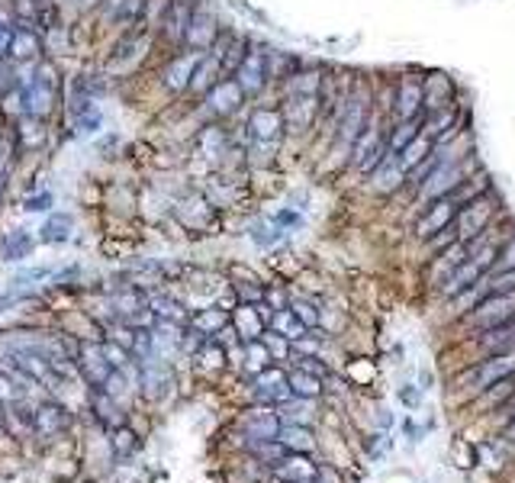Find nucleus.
I'll return each mask as SVG.
<instances>
[{
	"mask_svg": "<svg viewBox=\"0 0 515 483\" xmlns=\"http://www.w3.org/2000/svg\"><path fill=\"white\" fill-rule=\"evenodd\" d=\"M136 436H132V432L129 429H116V436H113V448H116V455H129V451L136 448Z\"/></svg>",
	"mask_w": 515,
	"mask_h": 483,
	"instance_id": "79ce46f5",
	"label": "nucleus"
},
{
	"mask_svg": "<svg viewBox=\"0 0 515 483\" xmlns=\"http://www.w3.org/2000/svg\"><path fill=\"white\" fill-rule=\"evenodd\" d=\"M432 152H435V142L426 136V132H422V136L415 139V142H409L406 149L400 152V164H403V168H406V174H409V171H413L415 164L426 162V158L432 155Z\"/></svg>",
	"mask_w": 515,
	"mask_h": 483,
	"instance_id": "7c9ffc66",
	"label": "nucleus"
},
{
	"mask_svg": "<svg viewBox=\"0 0 515 483\" xmlns=\"http://www.w3.org/2000/svg\"><path fill=\"white\" fill-rule=\"evenodd\" d=\"M300 483H319V480H316V477H310V480H300Z\"/></svg>",
	"mask_w": 515,
	"mask_h": 483,
	"instance_id": "de8ad7c7",
	"label": "nucleus"
},
{
	"mask_svg": "<svg viewBox=\"0 0 515 483\" xmlns=\"http://www.w3.org/2000/svg\"><path fill=\"white\" fill-rule=\"evenodd\" d=\"M100 123H103V116H100V110H88V113H81L78 116V136H90V132H97L100 130Z\"/></svg>",
	"mask_w": 515,
	"mask_h": 483,
	"instance_id": "58836bf2",
	"label": "nucleus"
},
{
	"mask_svg": "<svg viewBox=\"0 0 515 483\" xmlns=\"http://www.w3.org/2000/svg\"><path fill=\"white\" fill-rule=\"evenodd\" d=\"M71 238V216H65V213H52V219H46V226H42V242H68Z\"/></svg>",
	"mask_w": 515,
	"mask_h": 483,
	"instance_id": "473e14b6",
	"label": "nucleus"
},
{
	"mask_svg": "<svg viewBox=\"0 0 515 483\" xmlns=\"http://www.w3.org/2000/svg\"><path fill=\"white\" fill-rule=\"evenodd\" d=\"M251 238H255L258 248H271L274 242L284 238V229H278L274 223H258L255 229H251Z\"/></svg>",
	"mask_w": 515,
	"mask_h": 483,
	"instance_id": "c9c22d12",
	"label": "nucleus"
},
{
	"mask_svg": "<svg viewBox=\"0 0 515 483\" xmlns=\"http://www.w3.org/2000/svg\"><path fill=\"white\" fill-rule=\"evenodd\" d=\"M200 58H204V52H194V48L174 55V58L168 62V68L162 71L164 88H168L171 94H184V90L190 88V81H194V71H197Z\"/></svg>",
	"mask_w": 515,
	"mask_h": 483,
	"instance_id": "2eb2a0df",
	"label": "nucleus"
},
{
	"mask_svg": "<svg viewBox=\"0 0 515 483\" xmlns=\"http://www.w3.org/2000/svg\"><path fill=\"white\" fill-rule=\"evenodd\" d=\"M55 204V197H52V191H42V194H36V197H26V210L29 213H39V210H46V206H52Z\"/></svg>",
	"mask_w": 515,
	"mask_h": 483,
	"instance_id": "37998d69",
	"label": "nucleus"
},
{
	"mask_svg": "<svg viewBox=\"0 0 515 483\" xmlns=\"http://www.w3.org/2000/svg\"><path fill=\"white\" fill-rule=\"evenodd\" d=\"M316 480L319 483H342V470L335 464H319L316 467Z\"/></svg>",
	"mask_w": 515,
	"mask_h": 483,
	"instance_id": "c03bdc74",
	"label": "nucleus"
},
{
	"mask_svg": "<svg viewBox=\"0 0 515 483\" xmlns=\"http://www.w3.org/2000/svg\"><path fill=\"white\" fill-rule=\"evenodd\" d=\"M509 268H515V232L506 238V242H499V255H496V271H509Z\"/></svg>",
	"mask_w": 515,
	"mask_h": 483,
	"instance_id": "4c0bfd02",
	"label": "nucleus"
},
{
	"mask_svg": "<svg viewBox=\"0 0 515 483\" xmlns=\"http://www.w3.org/2000/svg\"><path fill=\"white\" fill-rule=\"evenodd\" d=\"M287 383H290V390H293L297 400H319V396H322V383L326 381L293 364V368L287 371Z\"/></svg>",
	"mask_w": 515,
	"mask_h": 483,
	"instance_id": "4be33fe9",
	"label": "nucleus"
},
{
	"mask_svg": "<svg viewBox=\"0 0 515 483\" xmlns=\"http://www.w3.org/2000/svg\"><path fill=\"white\" fill-rule=\"evenodd\" d=\"M506 377H515V354H489V358L470 364V368L457 377V387H461L470 400H477L483 390L506 381Z\"/></svg>",
	"mask_w": 515,
	"mask_h": 483,
	"instance_id": "20e7f679",
	"label": "nucleus"
},
{
	"mask_svg": "<svg viewBox=\"0 0 515 483\" xmlns=\"http://www.w3.org/2000/svg\"><path fill=\"white\" fill-rule=\"evenodd\" d=\"M271 329H274V332L284 335V339H290V341H300L306 332H310V329L303 326V320H300V316L293 313L290 307H284V310H278V313H274Z\"/></svg>",
	"mask_w": 515,
	"mask_h": 483,
	"instance_id": "cd10ccee",
	"label": "nucleus"
},
{
	"mask_svg": "<svg viewBox=\"0 0 515 483\" xmlns=\"http://www.w3.org/2000/svg\"><path fill=\"white\" fill-rule=\"evenodd\" d=\"M232 322V316L226 313V310H219V307H210V310H200L194 320H190V329H197L204 339H210V335H219L223 332L226 326Z\"/></svg>",
	"mask_w": 515,
	"mask_h": 483,
	"instance_id": "bb28decb",
	"label": "nucleus"
},
{
	"mask_svg": "<svg viewBox=\"0 0 515 483\" xmlns=\"http://www.w3.org/2000/svg\"><path fill=\"white\" fill-rule=\"evenodd\" d=\"M390 113L396 116V123H403V120H415V116H426V78L403 75L400 81H396Z\"/></svg>",
	"mask_w": 515,
	"mask_h": 483,
	"instance_id": "0eeeda50",
	"label": "nucleus"
},
{
	"mask_svg": "<svg viewBox=\"0 0 515 483\" xmlns=\"http://www.w3.org/2000/svg\"><path fill=\"white\" fill-rule=\"evenodd\" d=\"M457 213H461V204H457L455 197H441V200H432V204L419 206L415 236H419L422 242H428V238H435L438 232H445L447 226H455Z\"/></svg>",
	"mask_w": 515,
	"mask_h": 483,
	"instance_id": "1a4fd4ad",
	"label": "nucleus"
},
{
	"mask_svg": "<svg viewBox=\"0 0 515 483\" xmlns=\"http://www.w3.org/2000/svg\"><path fill=\"white\" fill-rule=\"evenodd\" d=\"M242 103H245V90L238 88V81L232 75L213 84L210 94L204 97V110H206V116H213V120L232 116L236 110H242Z\"/></svg>",
	"mask_w": 515,
	"mask_h": 483,
	"instance_id": "f8f14e48",
	"label": "nucleus"
},
{
	"mask_svg": "<svg viewBox=\"0 0 515 483\" xmlns=\"http://www.w3.org/2000/svg\"><path fill=\"white\" fill-rule=\"evenodd\" d=\"M290 310L300 316V320H303L306 329H316L319 326V316H322V313H319V307L312 303V299H290Z\"/></svg>",
	"mask_w": 515,
	"mask_h": 483,
	"instance_id": "e433bc0d",
	"label": "nucleus"
},
{
	"mask_svg": "<svg viewBox=\"0 0 515 483\" xmlns=\"http://www.w3.org/2000/svg\"><path fill=\"white\" fill-rule=\"evenodd\" d=\"M42 52V39L36 29H16L14 42H10V55L14 58H36Z\"/></svg>",
	"mask_w": 515,
	"mask_h": 483,
	"instance_id": "c756f323",
	"label": "nucleus"
},
{
	"mask_svg": "<svg viewBox=\"0 0 515 483\" xmlns=\"http://www.w3.org/2000/svg\"><path fill=\"white\" fill-rule=\"evenodd\" d=\"M297 368L310 371V374L322 377V381H326V377H332V371H329L326 364H322V361L316 358V354H300V358H297Z\"/></svg>",
	"mask_w": 515,
	"mask_h": 483,
	"instance_id": "ea45409f",
	"label": "nucleus"
},
{
	"mask_svg": "<svg viewBox=\"0 0 515 483\" xmlns=\"http://www.w3.org/2000/svg\"><path fill=\"white\" fill-rule=\"evenodd\" d=\"M255 396L258 403H265V406H284V403L293 400V390L290 383H287V371L280 368H265V371H258L255 374Z\"/></svg>",
	"mask_w": 515,
	"mask_h": 483,
	"instance_id": "ddd939ff",
	"label": "nucleus"
},
{
	"mask_svg": "<svg viewBox=\"0 0 515 483\" xmlns=\"http://www.w3.org/2000/svg\"><path fill=\"white\" fill-rule=\"evenodd\" d=\"M194 10H197L194 0H171L168 7H164L162 26H164V36H168L174 46H181V42L187 39V26H190Z\"/></svg>",
	"mask_w": 515,
	"mask_h": 483,
	"instance_id": "a211bd4d",
	"label": "nucleus"
},
{
	"mask_svg": "<svg viewBox=\"0 0 515 483\" xmlns=\"http://www.w3.org/2000/svg\"><path fill=\"white\" fill-rule=\"evenodd\" d=\"M512 320H515V293H487L468 313V326L477 329V332L506 326Z\"/></svg>",
	"mask_w": 515,
	"mask_h": 483,
	"instance_id": "39448f33",
	"label": "nucleus"
},
{
	"mask_svg": "<svg viewBox=\"0 0 515 483\" xmlns=\"http://www.w3.org/2000/svg\"><path fill=\"white\" fill-rule=\"evenodd\" d=\"M0 191H4V171H0Z\"/></svg>",
	"mask_w": 515,
	"mask_h": 483,
	"instance_id": "09e8293b",
	"label": "nucleus"
},
{
	"mask_svg": "<svg viewBox=\"0 0 515 483\" xmlns=\"http://www.w3.org/2000/svg\"><path fill=\"white\" fill-rule=\"evenodd\" d=\"M278 438L293 451V455H312V451H316V432H312L310 425H293V422H284Z\"/></svg>",
	"mask_w": 515,
	"mask_h": 483,
	"instance_id": "412c9836",
	"label": "nucleus"
},
{
	"mask_svg": "<svg viewBox=\"0 0 515 483\" xmlns=\"http://www.w3.org/2000/svg\"><path fill=\"white\" fill-rule=\"evenodd\" d=\"M0 419H4V406H0Z\"/></svg>",
	"mask_w": 515,
	"mask_h": 483,
	"instance_id": "8fccbe9b",
	"label": "nucleus"
},
{
	"mask_svg": "<svg viewBox=\"0 0 515 483\" xmlns=\"http://www.w3.org/2000/svg\"><path fill=\"white\" fill-rule=\"evenodd\" d=\"M226 71H223V62H219L213 52H204V58H200L197 71H194V81H190L187 94H197V97H206L210 94V88L216 81H223Z\"/></svg>",
	"mask_w": 515,
	"mask_h": 483,
	"instance_id": "aec40b11",
	"label": "nucleus"
},
{
	"mask_svg": "<svg viewBox=\"0 0 515 483\" xmlns=\"http://www.w3.org/2000/svg\"><path fill=\"white\" fill-rule=\"evenodd\" d=\"M400 396L409 403V406H415V403L422 400V394H415V390H409V387H403V390H400Z\"/></svg>",
	"mask_w": 515,
	"mask_h": 483,
	"instance_id": "a18cd8bd",
	"label": "nucleus"
},
{
	"mask_svg": "<svg viewBox=\"0 0 515 483\" xmlns=\"http://www.w3.org/2000/svg\"><path fill=\"white\" fill-rule=\"evenodd\" d=\"M493 204H496L493 191H487L483 197L470 200V204H461V213H457V219H455L461 242H470V238L489 232V223H493V213H496Z\"/></svg>",
	"mask_w": 515,
	"mask_h": 483,
	"instance_id": "6e6552de",
	"label": "nucleus"
},
{
	"mask_svg": "<svg viewBox=\"0 0 515 483\" xmlns=\"http://www.w3.org/2000/svg\"><path fill=\"white\" fill-rule=\"evenodd\" d=\"M474 168H477L474 155H464V158H457V162H441L438 168L428 174L426 184H422L419 191L413 194L415 204L426 206V204H432V200L451 197V194H455L457 187H461L464 181L474 174Z\"/></svg>",
	"mask_w": 515,
	"mask_h": 483,
	"instance_id": "f03ea898",
	"label": "nucleus"
},
{
	"mask_svg": "<svg viewBox=\"0 0 515 483\" xmlns=\"http://www.w3.org/2000/svg\"><path fill=\"white\" fill-rule=\"evenodd\" d=\"M116 364L110 361L107 348L103 345H81V374L88 377L94 387L103 390V383L113 377Z\"/></svg>",
	"mask_w": 515,
	"mask_h": 483,
	"instance_id": "f3484780",
	"label": "nucleus"
},
{
	"mask_svg": "<svg viewBox=\"0 0 515 483\" xmlns=\"http://www.w3.org/2000/svg\"><path fill=\"white\" fill-rule=\"evenodd\" d=\"M316 467H319V464H312L310 455H293V451H290V455H287L274 470H278V477L284 483H300V480H310V477H316Z\"/></svg>",
	"mask_w": 515,
	"mask_h": 483,
	"instance_id": "b1692460",
	"label": "nucleus"
},
{
	"mask_svg": "<svg viewBox=\"0 0 515 483\" xmlns=\"http://www.w3.org/2000/svg\"><path fill=\"white\" fill-rule=\"evenodd\" d=\"M373 123V94L367 81H354L345 90L339 113H335V152H342V158L352 155L354 142L367 132V126Z\"/></svg>",
	"mask_w": 515,
	"mask_h": 483,
	"instance_id": "f257e3e1",
	"label": "nucleus"
},
{
	"mask_svg": "<svg viewBox=\"0 0 515 483\" xmlns=\"http://www.w3.org/2000/svg\"><path fill=\"white\" fill-rule=\"evenodd\" d=\"M68 425V413L61 406H42L39 413H36V429L39 432H58Z\"/></svg>",
	"mask_w": 515,
	"mask_h": 483,
	"instance_id": "72a5a7b5",
	"label": "nucleus"
},
{
	"mask_svg": "<svg viewBox=\"0 0 515 483\" xmlns=\"http://www.w3.org/2000/svg\"><path fill=\"white\" fill-rule=\"evenodd\" d=\"M371 187L377 194H396L406 191V168L400 164V155H386L380 168L371 174Z\"/></svg>",
	"mask_w": 515,
	"mask_h": 483,
	"instance_id": "6ab92c4d",
	"label": "nucleus"
},
{
	"mask_svg": "<svg viewBox=\"0 0 515 483\" xmlns=\"http://www.w3.org/2000/svg\"><path fill=\"white\" fill-rule=\"evenodd\" d=\"M445 107H451V78L447 75L426 78V116Z\"/></svg>",
	"mask_w": 515,
	"mask_h": 483,
	"instance_id": "a878e982",
	"label": "nucleus"
},
{
	"mask_svg": "<svg viewBox=\"0 0 515 483\" xmlns=\"http://www.w3.org/2000/svg\"><path fill=\"white\" fill-rule=\"evenodd\" d=\"M274 226L278 229H297V226H303V216H300V210H293V206H284V210H278V216H274Z\"/></svg>",
	"mask_w": 515,
	"mask_h": 483,
	"instance_id": "a19ab883",
	"label": "nucleus"
},
{
	"mask_svg": "<svg viewBox=\"0 0 515 483\" xmlns=\"http://www.w3.org/2000/svg\"><path fill=\"white\" fill-rule=\"evenodd\" d=\"M58 90H61V81H58L55 65L42 62L39 71H36V78H29V84L20 94L23 113L33 116V120H46V116L55 110V103H58Z\"/></svg>",
	"mask_w": 515,
	"mask_h": 483,
	"instance_id": "7ed1b4c3",
	"label": "nucleus"
},
{
	"mask_svg": "<svg viewBox=\"0 0 515 483\" xmlns=\"http://www.w3.org/2000/svg\"><path fill=\"white\" fill-rule=\"evenodd\" d=\"M502 438H506V442H509V445H512V448H515V419L509 422V429H506V436H502Z\"/></svg>",
	"mask_w": 515,
	"mask_h": 483,
	"instance_id": "49530a36",
	"label": "nucleus"
},
{
	"mask_svg": "<svg viewBox=\"0 0 515 483\" xmlns=\"http://www.w3.org/2000/svg\"><path fill=\"white\" fill-rule=\"evenodd\" d=\"M422 123H426V116H415V120H403V123H396L394 130L386 132V149H390V155H400L409 142H415V139L422 136Z\"/></svg>",
	"mask_w": 515,
	"mask_h": 483,
	"instance_id": "5701e85b",
	"label": "nucleus"
},
{
	"mask_svg": "<svg viewBox=\"0 0 515 483\" xmlns=\"http://www.w3.org/2000/svg\"><path fill=\"white\" fill-rule=\"evenodd\" d=\"M200 149H204L206 158L219 162V158L229 152V136H226V130H219V126H206V132L200 136Z\"/></svg>",
	"mask_w": 515,
	"mask_h": 483,
	"instance_id": "2f4dec72",
	"label": "nucleus"
},
{
	"mask_svg": "<svg viewBox=\"0 0 515 483\" xmlns=\"http://www.w3.org/2000/svg\"><path fill=\"white\" fill-rule=\"evenodd\" d=\"M216 39H219V23H216V16H213L210 7L197 4V10H194V16H190L187 39H184V46L194 48V52H206V48L216 46Z\"/></svg>",
	"mask_w": 515,
	"mask_h": 483,
	"instance_id": "4468645a",
	"label": "nucleus"
},
{
	"mask_svg": "<svg viewBox=\"0 0 515 483\" xmlns=\"http://www.w3.org/2000/svg\"><path fill=\"white\" fill-rule=\"evenodd\" d=\"M248 139L255 145H268V149H278L280 136H284L287 123H284V110L280 107H258L248 120Z\"/></svg>",
	"mask_w": 515,
	"mask_h": 483,
	"instance_id": "9b49d317",
	"label": "nucleus"
},
{
	"mask_svg": "<svg viewBox=\"0 0 515 483\" xmlns=\"http://www.w3.org/2000/svg\"><path fill=\"white\" fill-rule=\"evenodd\" d=\"M280 415L274 406H255L248 409V413L242 415V422H238V429L245 432V438H278L280 436Z\"/></svg>",
	"mask_w": 515,
	"mask_h": 483,
	"instance_id": "dca6fc26",
	"label": "nucleus"
},
{
	"mask_svg": "<svg viewBox=\"0 0 515 483\" xmlns=\"http://www.w3.org/2000/svg\"><path fill=\"white\" fill-rule=\"evenodd\" d=\"M248 451L261 464H268V467H278V464L290 455V448H287L280 438H248Z\"/></svg>",
	"mask_w": 515,
	"mask_h": 483,
	"instance_id": "393cba45",
	"label": "nucleus"
},
{
	"mask_svg": "<svg viewBox=\"0 0 515 483\" xmlns=\"http://www.w3.org/2000/svg\"><path fill=\"white\" fill-rule=\"evenodd\" d=\"M238 81V88L245 90V97H258L261 90L268 88V81L274 78L271 71V52H265L261 46H248V52H245L242 65L236 68V75H232Z\"/></svg>",
	"mask_w": 515,
	"mask_h": 483,
	"instance_id": "423d86ee",
	"label": "nucleus"
},
{
	"mask_svg": "<svg viewBox=\"0 0 515 483\" xmlns=\"http://www.w3.org/2000/svg\"><path fill=\"white\" fill-rule=\"evenodd\" d=\"M483 290L487 293H515V268L489 274V278L483 280Z\"/></svg>",
	"mask_w": 515,
	"mask_h": 483,
	"instance_id": "f704fd0d",
	"label": "nucleus"
},
{
	"mask_svg": "<svg viewBox=\"0 0 515 483\" xmlns=\"http://www.w3.org/2000/svg\"><path fill=\"white\" fill-rule=\"evenodd\" d=\"M284 123H287V132H297V136H303L306 130H312L319 120V113H322V100H319V94H284Z\"/></svg>",
	"mask_w": 515,
	"mask_h": 483,
	"instance_id": "9d476101",
	"label": "nucleus"
},
{
	"mask_svg": "<svg viewBox=\"0 0 515 483\" xmlns=\"http://www.w3.org/2000/svg\"><path fill=\"white\" fill-rule=\"evenodd\" d=\"M29 252H33V238H29L23 229L7 232V238L0 242V255H4V261H23Z\"/></svg>",
	"mask_w": 515,
	"mask_h": 483,
	"instance_id": "c85d7f7f",
	"label": "nucleus"
}]
</instances>
